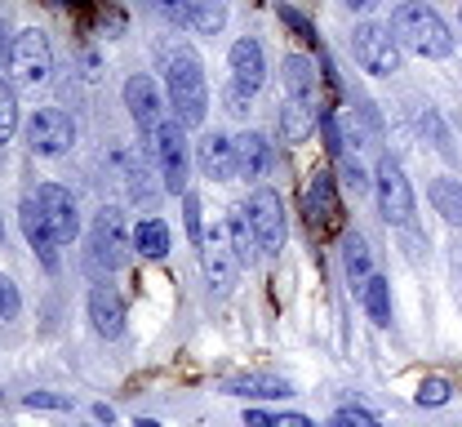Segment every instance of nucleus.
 <instances>
[{
  "label": "nucleus",
  "mask_w": 462,
  "mask_h": 427,
  "mask_svg": "<svg viewBox=\"0 0 462 427\" xmlns=\"http://www.w3.org/2000/svg\"><path fill=\"white\" fill-rule=\"evenodd\" d=\"M165 89H170L173 121H182L187 129L205 125L209 112V85H205V62L191 50H173L165 59Z\"/></svg>",
  "instance_id": "1"
},
{
  "label": "nucleus",
  "mask_w": 462,
  "mask_h": 427,
  "mask_svg": "<svg viewBox=\"0 0 462 427\" xmlns=\"http://www.w3.org/2000/svg\"><path fill=\"white\" fill-rule=\"evenodd\" d=\"M23 401L32 410H71V396H54V392H27Z\"/></svg>",
  "instance_id": "36"
},
{
  "label": "nucleus",
  "mask_w": 462,
  "mask_h": 427,
  "mask_svg": "<svg viewBox=\"0 0 462 427\" xmlns=\"http://www.w3.org/2000/svg\"><path fill=\"white\" fill-rule=\"evenodd\" d=\"M125 107H129V116L138 121L143 134H152L156 125L165 121L161 89H156V80H152V76H129V80H125Z\"/></svg>",
  "instance_id": "16"
},
{
  "label": "nucleus",
  "mask_w": 462,
  "mask_h": 427,
  "mask_svg": "<svg viewBox=\"0 0 462 427\" xmlns=\"http://www.w3.org/2000/svg\"><path fill=\"white\" fill-rule=\"evenodd\" d=\"M9 59H14V32H9V23L0 18V76L9 71Z\"/></svg>",
  "instance_id": "38"
},
{
  "label": "nucleus",
  "mask_w": 462,
  "mask_h": 427,
  "mask_svg": "<svg viewBox=\"0 0 462 427\" xmlns=\"http://www.w3.org/2000/svg\"><path fill=\"white\" fill-rule=\"evenodd\" d=\"M0 237H5V223H0Z\"/></svg>",
  "instance_id": "45"
},
{
  "label": "nucleus",
  "mask_w": 462,
  "mask_h": 427,
  "mask_svg": "<svg viewBox=\"0 0 462 427\" xmlns=\"http://www.w3.org/2000/svg\"><path fill=\"white\" fill-rule=\"evenodd\" d=\"M182 214H187V237H191V245L200 249V241H205V214H200V196H182Z\"/></svg>",
  "instance_id": "32"
},
{
  "label": "nucleus",
  "mask_w": 462,
  "mask_h": 427,
  "mask_svg": "<svg viewBox=\"0 0 462 427\" xmlns=\"http://www.w3.org/2000/svg\"><path fill=\"white\" fill-rule=\"evenodd\" d=\"M129 227H125V214L120 209H98L94 214V223H89V258L103 267V272H116V267H125V254H129Z\"/></svg>",
  "instance_id": "9"
},
{
  "label": "nucleus",
  "mask_w": 462,
  "mask_h": 427,
  "mask_svg": "<svg viewBox=\"0 0 462 427\" xmlns=\"http://www.w3.org/2000/svg\"><path fill=\"white\" fill-rule=\"evenodd\" d=\"M245 223H249V232H254V245H258V254H281L285 249V205H281V196L272 191V187H258L249 200H245Z\"/></svg>",
  "instance_id": "7"
},
{
  "label": "nucleus",
  "mask_w": 462,
  "mask_h": 427,
  "mask_svg": "<svg viewBox=\"0 0 462 427\" xmlns=\"http://www.w3.org/2000/svg\"><path fill=\"white\" fill-rule=\"evenodd\" d=\"M196 165H200V174L214 179V183L240 179V170H236V138H227V134H205L200 147H196Z\"/></svg>",
  "instance_id": "17"
},
{
  "label": "nucleus",
  "mask_w": 462,
  "mask_h": 427,
  "mask_svg": "<svg viewBox=\"0 0 462 427\" xmlns=\"http://www.w3.org/2000/svg\"><path fill=\"white\" fill-rule=\"evenodd\" d=\"M227 85H236L240 94H258L263 85H267V59H263V45L254 41V36H240L236 45H231L227 54Z\"/></svg>",
  "instance_id": "13"
},
{
  "label": "nucleus",
  "mask_w": 462,
  "mask_h": 427,
  "mask_svg": "<svg viewBox=\"0 0 462 427\" xmlns=\"http://www.w3.org/2000/svg\"><path fill=\"white\" fill-rule=\"evenodd\" d=\"M227 241H231V249H236V258H240V267L245 263H254V254H258V245H254V232H249V223H245V214H231L227 223Z\"/></svg>",
  "instance_id": "29"
},
{
  "label": "nucleus",
  "mask_w": 462,
  "mask_h": 427,
  "mask_svg": "<svg viewBox=\"0 0 462 427\" xmlns=\"http://www.w3.org/2000/svg\"><path fill=\"white\" fill-rule=\"evenodd\" d=\"M27 143H32L36 156H62L76 143V125H71V116L62 107H41L27 121Z\"/></svg>",
  "instance_id": "10"
},
{
  "label": "nucleus",
  "mask_w": 462,
  "mask_h": 427,
  "mask_svg": "<svg viewBox=\"0 0 462 427\" xmlns=\"http://www.w3.org/2000/svg\"><path fill=\"white\" fill-rule=\"evenodd\" d=\"M343 272H346V285L360 294L365 285H369V276H374V249L365 245L360 232H346L343 237Z\"/></svg>",
  "instance_id": "21"
},
{
  "label": "nucleus",
  "mask_w": 462,
  "mask_h": 427,
  "mask_svg": "<svg viewBox=\"0 0 462 427\" xmlns=\"http://www.w3.org/2000/svg\"><path fill=\"white\" fill-rule=\"evenodd\" d=\"M458 23H462V5H458Z\"/></svg>",
  "instance_id": "44"
},
{
  "label": "nucleus",
  "mask_w": 462,
  "mask_h": 427,
  "mask_svg": "<svg viewBox=\"0 0 462 427\" xmlns=\"http://www.w3.org/2000/svg\"><path fill=\"white\" fill-rule=\"evenodd\" d=\"M36 200H41V209H45L50 227H54L58 245L76 241V232H80V209H76V196H71L67 187H58V183H41V187H36Z\"/></svg>",
  "instance_id": "14"
},
{
  "label": "nucleus",
  "mask_w": 462,
  "mask_h": 427,
  "mask_svg": "<svg viewBox=\"0 0 462 427\" xmlns=\"http://www.w3.org/2000/svg\"><path fill=\"white\" fill-rule=\"evenodd\" d=\"M0 316H5V320L18 316V285H14L9 276H0Z\"/></svg>",
  "instance_id": "37"
},
{
  "label": "nucleus",
  "mask_w": 462,
  "mask_h": 427,
  "mask_svg": "<svg viewBox=\"0 0 462 427\" xmlns=\"http://www.w3.org/2000/svg\"><path fill=\"white\" fill-rule=\"evenodd\" d=\"M227 23V5L223 0H191V14H187V27L196 36H218Z\"/></svg>",
  "instance_id": "24"
},
{
  "label": "nucleus",
  "mask_w": 462,
  "mask_h": 427,
  "mask_svg": "<svg viewBox=\"0 0 462 427\" xmlns=\"http://www.w3.org/2000/svg\"><path fill=\"white\" fill-rule=\"evenodd\" d=\"M449 396H454L449 378H422V387H418V405H422V410H436V405H445Z\"/></svg>",
  "instance_id": "30"
},
{
  "label": "nucleus",
  "mask_w": 462,
  "mask_h": 427,
  "mask_svg": "<svg viewBox=\"0 0 462 427\" xmlns=\"http://www.w3.org/2000/svg\"><path fill=\"white\" fill-rule=\"evenodd\" d=\"M267 165H272V143L263 138V134H240L236 138V170H240V179L245 183H258L263 174H267Z\"/></svg>",
  "instance_id": "19"
},
{
  "label": "nucleus",
  "mask_w": 462,
  "mask_h": 427,
  "mask_svg": "<svg viewBox=\"0 0 462 427\" xmlns=\"http://www.w3.org/2000/svg\"><path fill=\"white\" fill-rule=\"evenodd\" d=\"M116 161H120V183L129 187V196H134V200H152V196H156L152 170L143 165V156H138V152H120Z\"/></svg>",
  "instance_id": "23"
},
{
  "label": "nucleus",
  "mask_w": 462,
  "mask_h": 427,
  "mask_svg": "<svg viewBox=\"0 0 462 427\" xmlns=\"http://www.w3.org/2000/svg\"><path fill=\"white\" fill-rule=\"evenodd\" d=\"M302 214H307V227L316 232V237H329V232H338V223H343V205H338V187L329 174H316L307 191H302Z\"/></svg>",
  "instance_id": "12"
},
{
  "label": "nucleus",
  "mask_w": 462,
  "mask_h": 427,
  "mask_svg": "<svg viewBox=\"0 0 462 427\" xmlns=\"http://www.w3.org/2000/svg\"><path fill=\"white\" fill-rule=\"evenodd\" d=\"M245 423L249 427H316L311 419H302V414H263V410H249Z\"/></svg>",
  "instance_id": "33"
},
{
  "label": "nucleus",
  "mask_w": 462,
  "mask_h": 427,
  "mask_svg": "<svg viewBox=\"0 0 462 427\" xmlns=\"http://www.w3.org/2000/svg\"><path fill=\"white\" fill-rule=\"evenodd\" d=\"M346 5H351V9H374L378 0H346Z\"/></svg>",
  "instance_id": "42"
},
{
  "label": "nucleus",
  "mask_w": 462,
  "mask_h": 427,
  "mask_svg": "<svg viewBox=\"0 0 462 427\" xmlns=\"http://www.w3.org/2000/svg\"><path fill=\"white\" fill-rule=\"evenodd\" d=\"M334 427H383V423H378V414H365V410L346 405V410H334Z\"/></svg>",
  "instance_id": "35"
},
{
  "label": "nucleus",
  "mask_w": 462,
  "mask_h": 427,
  "mask_svg": "<svg viewBox=\"0 0 462 427\" xmlns=\"http://www.w3.org/2000/svg\"><path fill=\"white\" fill-rule=\"evenodd\" d=\"M134 427H161V423H156V419H138Z\"/></svg>",
  "instance_id": "43"
},
{
  "label": "nucleus",
  "mask_w": 462,
  "mask_h": 427,
  "mask_svg": "<svg viewBox=\"0 0 462 427\" xmlns=\"http://www.w3.org/2000/svg\"><path fill=\"white\" fill-rule=\"evenodd\" d=\"M223 392L231 396H254V401H285L293 396V387H289L285 378H272V374H236L223 383Z\"/></svg>",
  "instance_id": "20"
},
{
  "label": "nucleus",
  "mask_w": 462,
  "mask_h": 427,
  "mask_svg": "<svg viewBox=\"0 0 462 427\" xmlns=\"http://www.w3.org/2000/svg\"><path fill=\"white\" fill-rule=\"evenodd\" d=\"M329 134V152L338 156V174L346 179L351 191H369L374 165H369V129L360 116H325Z\"/></svg>",
  "instance_id": "3"
},
{
  "label": "nucleus",
  "mask_w": 462,
  "mask_h": 427,
  "mask_svg": "<svg viewBox=\"0 0 462 427\" xmlns=\"http://www.w3.org/2000/svg\"><path fill=\"white\" fill-rule=\"evenodd\" d=\"M351 54H356V62H360L369 76H392V71H401V41L392 36V27L360 23V27L351 32Z\"/></svg>",
  "instance_id": "8"
},
{
  "label": "nucleus",
  "mask_w": 462,
  "mask_h": 427,
  "mask_svg": "<svg viewBox=\"0 0 462 427\" xmlns=\"http://www.w3.org/2000/svg\"><path fill=\"white\" fill-rule=\"evenodd\" d=\"M427 196H431V209L449 227H462V183H454V179H431Z\"/></svg>",
  "instance_id": "22"
},
{
  "label": "nucleus",
  "mask_w": 462,
  "mask_h": 427,
  "mask_svg": "<svg viewBox=\"0 0 462 427\" xmlns=\"http://www.w3.org/2000/svg\"><path fill=\"white\" fill-rule=\"evenodd\" d=\"M152 143V161H156V179L165 191L187 196V179H191V152H187V125L182 121H165L147 134Z\"/></svg>",
  "instance_id": "4"
},
{
  "label": "nucleus",
  "mask_w": 462,
  "mask_h": 427,
  "mask_svg": "<svg viewBox=\"0 0 462 427\" xmlns=\"http://www.w3.org/2000/svg\"><path fill=\"white\" fill-rule=\"evenodd\" d=\"M454 272H458V281H462V241L454 245Z\"/></svg>",
  "instance_id": "41"
},
{
  "label": "nucleus",
  "mask_w": 462,
  "mask_h": 427,
  "mask_svg": "<svg viewBox=\"0 0 462 427\" xmlns=\"http://www.w3.org/2000/svg\"><path fill=\"white\" fill-rule=\"evenodd\" d=\"M138 5L165 23H187V14H191V0H138Z\"/></svg>",
  "instance_id": "31"
},
{
  "label": "nucleus",
  "mask_w": 462,
  "mask_h": 427,
  "mask_svg": "<svg viewBox=\"0 0 462 427\" xmlns=\"http://www.w3.org/2000/svg\"><path fill=\"white\" fill-rule=\"evenodd\" d=\"M392 36L401 45H409L413 54H422V59H449L454 54L449 23L431 5H422V0H404L401 9L392 14Z\"/></svg>",
  "instance_id": "2"
},
{
  "label": "nucleus",
  "mask_w": 462,
  "mask_h": 427,
  "mask_svg": "<svg viewBox=\"0 0 462 427\" xmlns=\"http://www.w3.org/2000/svg\"><path fill=\"white\" fill-rule=\"evenodd\" d=\"M374 196H378V209H383V218L392 227L413 223V187H409L401 161L392 152H383L378 165H374Z\"/></svg>",
  "instance_id": "6"
},
{
  "label": "nucleus",
  "mask_w": 462,
  "mask_h": 427,
  "mask_svg": "<svg viewBox=\"0 0 462 427\" xmlns=\"http://www.w3.org/2000/svg\"><path fill=\"white\" fill-rule=\"evenodd\" d=\"M54 71V50H50V36L41 27H27L14 36V59H9V76L18 89H41Z\"/></svg>",
  "instance_id": "5"
},
{
  "label": "nucleus",
  "mask_w": 462,
  "mask_h": 427,
  "mask_svg": "<svg viewBox=\"0 0 462 427\" xmlns=\"http://www.w3.org/2000/svg\"><path fill=\"white\" fill-rule=\"evenodd\" d=\"M360 303H365V311H369L374 325H392V294H387V281H383L378 272H374L369 285L360 290Z\"/></svg>",
  "instance_id": "27"
},
{
  "label": "nucleus",
  "mask_w": 462,
  "mask_h": 427,
  "mask_svg": "<svg viewBox=\"0 0 462 427\" xmlns=\"http://www.w3.org/2000/svg\"><path fill=\"white\" fill-rule=\"evenodd\" d=\"M134 249H138L143 258H165V254H170V227H165L161 218L138 223V232H134Z\"/></svg>",
  "instance_id": "26"
},
{
  "label": "nucleus",
  "mask_w": 462,
  "mask_h": 427,
  "mask_svg": "<svg viewBox=\"0 0 462 427\" xmlns=\"http://www.w3.org/2000/svg\"><path fill=\"white\" fill-rule=\"evenodd\" d=\"M18 223H23V232H27V241L36 249V258H41V267L45 272H58V237L54 227H50V218H45V209H41V200L36 196H27L23 205H18Z\"/></svg>",
  "instance_id": "15"
},
{
  "label": "nucleus",
  "mask_w": 462,
  "mask_h": 427,
  "mask_svg": "<svg viewBox=\"0 0 462 427\" xmlns=\"http://www.w3.org/2000/svg\"><path fill=\"white\" fill-rule=\"evenodd\" d=\"M18 134V103H14V94L0 85V143H9Z\"/></svg>",
  "instance_id": "34"
},
{
  "label": "nucleus",
  "mask_w": 462,
  "mask_h": 427,
  "mask_svg": "<svg viewBox=\"0 0 462 427\" xmlns=\"http://www.w3.org/2000/svg\"><path fill=\"white\" fill-rule=\"evenodd\" d=\"M281 18H285L293 32H302V41H316V36H311V23H307V18H298V14H293L289 5H281Z\"/></svg>",
  "instance_id": "39"
},
{
  "label": "nucleus",
  "mask_w": 462,
  "mask_h": 427,
  "mask_svg": "<svg viewBox=\"0 0 462 427\" xmlns=\"http://www.w3.org/2000/svg\"><path fill=\"white\" fill-rule=\"evenodd\" d=\"M94 419L98 423H112V405H94Z\"/></svg>",
  "instance_id": "40"
},
{
  "label": "nucleus",
  "mask_w": 462,
  "mask_h": 427,
  "mask_svg": "<svg viewBox=\"0 0 462 427\" xmlns=\"http://www.w3.org/2000/svg\"><path fill=\"white\" fill-rule=\"evenodd\" d=\"M285 89H289V98H302V103L316 98V67L302 59V54H289L285 59Z\"/></svg>",
  "instance_id": "25"
},
{
  "label": "nucleus",
  "mask_w": 462,
  "mask_h": 427,
  "mask_svg": "<svg viewBox=\"0 0 462 427\" xmlns=\"http://www.w3.org/2000/svg\"><path fill=\"white\" fill-rule=\"evenodd\" d=\"M311 121H316V103L289 98L285 116H281V125H285V138H293V143H302V138L311 134Z\"/></svg>",
  "instance_id": "28"
},
{
  "label": "nucleus",
  "mask_w": 462,
  "mask_h": 427,
  "mask_svg": "<svg viewBox=\"0 0 462 427\" xmlns=\"http://www.w3.org/2000/svg\"><path fill=\"white\" fill-rule=\"evenodd\" d=\"M89 320L103 339H120L125 334V303L112 285H94L89 290Z\"/></svg>",
  "instance_id": "18"
},
{
  "label": "nucleus",
  "mask_w": 462,
  "mask_h": 427,
  "mask_svg": "<svg viewBox=\"0 0 462 427\" xmlns=\"http://www.w3.org/2000/svg\"><path fill=\"white\" fill-rule=\"evenodd\" d=\"M200 267L209 276V285L218 294L236 290V276H240V258L227 241V227H205V241H200Z\"/></svg>",
  "instance_id": "11"
}]
</instances>
